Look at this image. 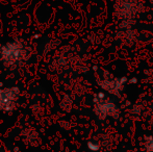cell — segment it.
<instances>
[{"label": "cell", "instance_id": "7a4b0ae2", "mask_svg": "<svg viewBox=\"0 0 153 152\" xmlns=\"http://www.w3.org/2000/svg\"><path fill=\"white\" fill-rule=\"evenodd\" d=\"M145 150H146V152H153V136H146Z\"/></svg>", "mask_w": 153, "mask_h": 152}, {"label": "cell", "instance_id": "3957f363", "mask_svg": "<svg viewBox=\"0 0 153 152\" xmlns=\"http://www.w3.org/2000/svg\"><path fill=\"white\" fill-rule=\"evenodd\" d=\"M88 148L91 151H98L99 150V145L95 142H89L88 143Z\"/></svg>", "mask_w": 153, "mask_h": 152}, {"label": "cell", "instance_id": "6da1fadb", "mask_svg": "<svg viewBox=\"0 0 153 152\" xmlns=\"http://www.w3.org/2000/svg\"><path fill=\"white\" fill-rule=\"evenodd\" d=\"M96 114L99 116V118L103 119V118L107 117V116H111L114 117L117 115V108L114 103L111 102H107V103H103L98 105L96 108Z\"/></svg>", "mask_w": 153, "mask_h": 152}]
</instances>
